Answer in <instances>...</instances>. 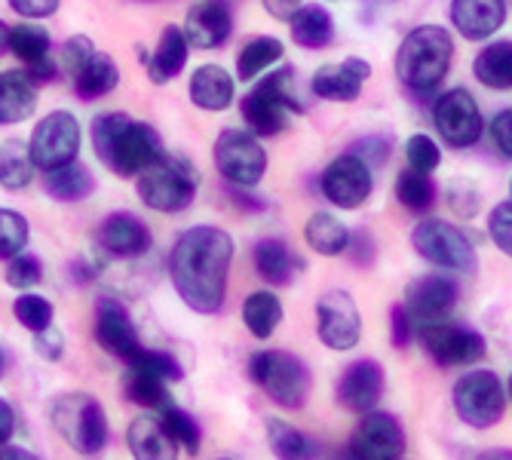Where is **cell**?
Listing matches in <instances>:
<instances>
[{"mask_svg":"<svg viewBox=\"0 0 512 460\" xmlns=\"http://www.w3.org/2000/svg\"><path fill=\"white\" fill-rule=\"evenodd\" d=\"M234 261V240L221 227H191L175 240L169 276L178 298L194 313H218L227 298V273Z\"/></svg>","mask_w":512,"mask_h":460,"instance_id":"obj_1","label":"cell"},{"mask_svg":"<svg viewBox=\"0 0 512 460\" xmlns=\"http://www.w3.org/2000/svg\"><path fill=\"white\" fill-rule=\"evenodd\" d=\"M92 148L120 178H138L154 160L163 157L157 129L142 120H132L123 111H108L92 120Z\"/></svg>","mask_w":512,"mask_h":460,"instance_id":"obj_2","label":"cell"},{"mask_svg":"<svg viewBox=\"0 0 512 460\" xmlns=\"http://www.w3.org/2000/svg\"><path fill=\"white\" fill-rule=\"evenodd\" d=\"M454 59V40L442 25H421L405 34L396 53V74L414 96H433L445 83Z\"/></svg>","mask_w":512,"mask_h":460,"instance_id":"obj_3","label":"cell"},{"mask_svg":"<svg viewBox=\"0 0 512 460\" xmlns=\"http://www.w3.org/2000/svg\"><path fill=\"white\" fill-rule=\"evenodd\" d=\"M197 188H200V172L194 169L191 160L175 154H163L135 178L138 200L163 215L188 209L197 197Z\"/></svg>","mask_w":512,"mask_h":460,"instance_id":"obj_4","label":"cell"},{"mask_svg":"<svg viewBox=\"0 0 512 460\" xmlns=\"http://www.w3.org/2000/svg\"><path fill=\"white\" fill-rule=\"evenodd\" d=\"M240 111H243V120L252 135H261V138L279 135L289 126L292 114L304 111V105L298 102V92H295V71H289V68L270 71L255 89L246 92Z\"/></svg>","mask_w":512,"mask_h":460,"instance_id":"obj_5","label":"cell"},{"mask_svg":"<svg viewBox=\"0 0 512 460\" xmlns=\"http://www.w3.org/2000/svg\"><path fill=\"white\" fill-rule=\"evenodd\" d=\"M252 381L273 399L279 408H301L310 393L307 365L286 350H261L249 359Z\"/></svg>","mask_w":512,"mask_h":460,"instance_id":"obj_6","label":"cell"},{"mask_svg":"<svg viewBox=\"0 0 512 460\" xmlns=\"http://www.w3.org/2000/svg\"><path fill=\"white\" fill-rule=\"evenodd\" d=\"M53 427L77 454H99L108 442V418L102 402L86 393H65L53 402Z\"/></svg>","mask_w":512,"mask_h":460,"instance_id":"obj_7","label":"cell"},{"mask_svg":"<svg viewBox=\"0 0 512 460\" xmlns=\"http://www.w3.org/2000/svg\"><path fill=\"white\" fill-rule=\"evenodd\" d=\"M411 246L424 261L442 267V270H457L470 273L476 267V249L470 237L460 227L442 218H424L411 230Z\"/></svg>","mask_w":512,"mask_h":460,"instance_id":"obj_8","label":"cell"},{"mask_svg":"<svg viewBox=\"0 0 512 460\" xmlns=\"http://www.w3.org/2000/svg\"><path fill=\"white\" fill-rule=\"evenodd\" d=\"M454 408L463 424H470L476 430H488V427L500 424V418H503L506 390L494 372L476 368V372H467L454 384Z\"/></svg>","mask_w":512,"mask_h":460,"instance_id":"obj_9","label":"cell"},{"mask_svg":"<svg viewBox=\"0 0 512 460\" xmlns=\"http://www.w3.org/2000/svg\"><path fill=\"white\" fill-rule=\"evenodd\" d=\"M215 166L230 188H255L267 172V151L252 132L224 129L215 142Z\"/></svg>","mask_w":512,"mask_h":460,"instance_id":"obj_10","label":"cell"},{"mask_svg":"<svg viewBox=\"0 0 512 460\" xmlns=\"http://www.w3.org/2000/svg\"><path fill=\"white\" fill-rule=\"evenodd\" d=\"M80 138H83L80 135V120L71 111L46 114L34 126L31 142H28L34 166L43 169V172H53V169H62V166L74 163L77 154H80Z\"/></svg>","mask_w":512,"mask_h":460,"instance_id":"obj_11","label":"cell"},{"mask_svg":"<svg viewBox=\"0 0 512 460\" xmlns=\"http://www.w3.org/2000/svg\"><path fill=\"white\" fill-rule=\"evenodd\" d=\"M433 123L451 148H473L485 132L479 102L473 99V92L463 86H454L436 99Z\"/></svg>","mask_w":512,"mask_h":460,"instance_id":"obj_12","label":"cell"},{"mask_svg":"<svg viewBox=\"0 0 512 460\" xmlns=\"http://www.w3.org/2000/svg\"><path fill=\"white\" fill-rule=\"evenodd\" d=\"M319 188L325 200L335 203L338 209H359L375 188V178H371V166L359 160L356 154H341L329 166H325Z\"/></svg>","mask_w":512,"mask_h":460,"instance_id":"obj_13","label":"cell"},{"mask_svg":"<svg viewBox=\"0 0 512 460\" xmlns=\"http://www.w3.org/2000/svg\"><path fill=\"white\" fill-rule=\"evenodd\" d=\"M316 322H319V338L329 350H353L362 338V319L359 307L350 292L332 289L325 292L316 304Z\"/></svg>","mask_w":512,"mask_h":460,"instance_id":"obj_14","label":"cell"},{"mask_svg":"<svg viewBox=\"0 0 512 460\" xmlns=\"http://www.w3.org/2000/svg\"><path fill=\"white\" fill-rule=\"evenodd\" d=\"M424 350L439 362V365H473L485 356V341L479 332L457 326V322H433V326L417 329Z\"/></svg>","mask_w":512,"mask_h":460,"instance_id":"obj_15","label":"cell"},{"mask_svg":"<svg viewBox=\"0 0 512 460\" xmlns=\"http://www.w3.org/2000/svg\"><path fill=\"white\" fill-rule=\"evenodd\" d=\"M356 460H399L405 451V430L387 411H368L347 445Z\"/></svg>","mask_w":512,"mask_h":460,"instance_id":"obj_16","label":"cell"},{"mask_svg":"<svg viewBox=\"0 0 512 460\" xmlns=\"http://www.w3.org/2000/svg\"><path fill=\"white\" fill-rule=\"evenodd\" d=\"M457 304V286L448 280V276L430 273L414 280L405 292V310L414 319V329L433 326V322L448 319V313Z\"/></svg>","mask_w":512,"mask_h":460,"instance_id":"obj_17","label":"cell"},{"mask_svg":"<svg viewBox=\"0 0 512 460\" xmlns=\"http://www.w3.org/2000/svg\"><path fill=\"white\" fill-rule=\"evenodd\" d=\"M181 31L194 50H218L234 34V16H230V7L221 4V0H200V4L188 10Z\"/></svg>","mask_w":512,"mask_h":460,"instance_id":"obj_18","label":"cell"},{"mask_svg":"<svg viewBox=\"0 0 512 460\" xmlns=\"http://www.w3.org/2000/svg\"><path fill=\"white\" fill-rule=\"evenodd\" d=\"M371 77V65L359 56H350L335 65H322L313 74V96L325 102H356L365 80Z\"/></svg>","mask_w":512,"mask_h":460,"instance_id":"obj_19","label":"cell"},{"mask_svg":"<svg viewBox=\"0 0 512 460\" xmlns=\"http://www.w3.org/2000/svg\"><path fill=\"white\" fill-rule=\"evenodd\" d=\"M384 393V372L375 359H359L353 362L341 384H338V399L347 411H356V414H368L371 408L378 405Z\"/></svg>","mask_w":512,"mask_h":460,"instance_id":"obj_20","label":"cell"},{"mask_svg":"<svg viewBox=\"0 0 512 460\" xmlns=\"http://www.w3.org/2000/svg\"><path fill=\"white\" fill-rule=\"evenodd\" d=\"M99 246L117 258H138L151 249V230L132 212H114L99 227Z\"/></svg>","mask_w":512,"mask_h":460,"instance_id":"obj_21","label":"cell"},{"mask_svg":"<svg viewBox=\"0 0 512 460\" xmlns=\"http://www.w3.org/2000/svg\"><path fill=\"white\" fill-rule=\"evenodd\" d=\"M10 53L25 65L34 83L56 77V65L50 62V31L46 28L34 22H22L10 28Z\"/></svg>","mask_w":512,"mask_h":460,"instance_id":"obj_22","label":"cell"},{"mask_svg":"<svg viewBox=\"0 0 512 460\" xmlns=\"http://www.w3.org/2000/svg\"><path fill=\"white\" fill-rule=\"evenodd\" d=\"M506 22V0H451V25L467 40H488Z\"/></svg>","mask_w":512,"mask_h":460,"instance_id":"obj_23","label":"cell"},{"mask_svg":"<svg viewBox=\"0 0 512 460\" xmlns=\"http://www.w3.org/2000/svg\"><path fill=\"white\" fill-rule=\"evenodd\" d=\"M96 341L102 344L105 353L117 356V359H132L142 344H138V332L132 326V319L126 316L123 307L117 304H102L96 313Z\"/></svg>","mask_w":512,"mask_h":460,"instance_id":"obj_24","label":"cell"},{"mask_svg":"<svg viewBox=\"0 0 512 460\" xmlns=\"http://www.w3.org/2000/svg\"><path fill=\"white\" fill-rule=\"evenodd\" d=\"M126 445L135 460H175L178 457V442L169 436L160 418L154 414H142L135 418L126 430Z\"/></svg>","mask_w":512,"mask_h":460,"instance_id":"obj_25","label":"cell"},{"mask_svg":"<svg viewBox=\"0 0 512 460\" xmlns=\"http://www.w3.org/2000/svg\"><path fill=\"white\" fill-rule=\"evenodd\" d=\"M37 108V83L28 71L0 74V126L22 123Z\"/></svg>","mask_w":512,"mask_h":460,"instance_id":"obj_26","label":"cell"},{"mask_svg":"<svg viewBox=\"0 0 512 460\" xmlns=\"http://www.w3.org/2000/svg\"><path fill=\"white\" fill-rule=\"evenodd\" d=\"M188 53H191V43H188V37H184V31L175 28V25L163 28L154 56L145 62L148 77H151L154 83H169V80H175V77L184 71V65H188Z\"/></svg>","mask_w":512,"mask_h":460,"instance_id":"obj_27","label":"cell"},{"mask_svg":"<svg viewBox=\"0 0 512 460\" xmlns=\"http://www.w3.org/2000/svg\"><path fill=\"white\" fill-rule=\"evenodd\" d=\"M188 89H191V102L203 111H224L234 102V77L221 65H200Z\"/></svg>","mask_w":512,"mask_h":460,"instance_id":"obj_28","label":"cell"},{"mask_svg":"<svg viewBox=\"0 0 512 460\" xmlns=\"http://www.w3.org/2000/svg\"><path fill=\"white\" fill-rule=\"evenodd\" d=\"M292 40L304 50H325L332 40H335V19L325 7H301L295 16H292Z\"/></svg>","mask_w":512,"mask_h":460,"instance_id":"obj_29","label":"cell"},{"mask_svg":"<svg viewBox=\"0 0 512 460\" xmlns=\"http://www.w3.org/2000/svg\"><path fill=\"white\" fill-rule=\"evenodd\" d=\"M473 74L482 86L494 92L512 89V40L488 43L473 62Z\"/></svg>","mask_w":512,"mask_h":460,"instance_id":"obj_30","label":"cell"},{"mask_svg":"<svg viewBox=\"0 0 512 460\" xmlns=\"http://www.w3.org/2000/svg\"><path fill=\"white\" fill-rule=\"evenodd\" d=\"M252 261H255L258 276L270 286H289L298 267V258L283 240H261L252 252Z\"/></svg>","mask_w":512,"mask_h":460,"instance_id":"obj_31","label":"cell"},{"mask_svg":"<svg viewBox=\"0 0 512 460\" xmlns=\"http://www.w3.org/2000/svg\"><path fill=\"white\" fill-rule=\"evenodd\" d=\"M304 240H307V246H310L313 252L335 258V255H341V252H347V246H350V230H347L335 215H329V212H316V215L307 218Z\"/></svg>","mask_w":512,"mask_h":460,"instance_id":"obj_32","label":"cell"},{"mask_svg":"<svg viewBox=\"0 0 512 460\" xmlns=\"http://www.w3.org/2000/svg\"><path fill=\"white\" fill-rule=\"evenodd\" d=\"M117 83H120V71H117V62L108 53H96L86 62V68L74 77L77 96L86 99V102L108 96V92L117 89Z\"/></svg>","mask_w":512,"mask_h":460,"instance_id":"obj_33","label":"cell"},{"mask_svg":"<svg viewBox=\"0 0 512 460\" xmlns=\"http://www.w3.org/2000/svg\"><path fill=\"white\" fill-rule=\"evenodd\" d=\"M92 188H96V181H92L89 169L77 160L62 169L46 172V194L59 203H80L92 194Z\"/></svg>","mask_w":512,"mask_h":460,"instance_id":"obj_34","label":"cell"},{"mask_svg":"<svg viewBox=\"0 0 512 460\" xmlns=\"http://www.w3.org/2000/svg\"><path fill=\"white\" fill-rule=\"evenodd\" d=\"M267 442L279 460H316L319 457L316 439H310L307 433H301L298 427L279 418L267 421Z\"/></svg>","mask_w":512,"mask_h":460,"instance_id":"obj_35","label":"cell"},{"mask_svg":"<svg viewBox=\"0 0 512 460\" xmlns=\"http://www.w3.org/2000/svg\"><path fill=\"white\" fill-rule=\"evenodd\" d=\"M34 160H31V151L28 145H22L19 138H7L4 145H0V188L7 191H22L31 184L34 178Z\"/></svg>","mask_w":512,"mask_h":460,"instance_id":"obj_36","label":"cell"},{"mask_svg":"<svg viewBox=\"0 0 512 460\" xmlns=\"http://www.w3.org/2000/svg\"><path fill=\"white\" fill-rule=\"evenodd\" d=\"M283 53H286L283 40H276V37H252L240 50V56H237V77L243 83L255 80L258 74H264L270 65H276L279 59H283Z\"/></svg>","mask_w":512,"mask_h":460,"instance_id":"obj_37","label":"cell"},{"mask_svg":"<svg viewBox=\"0 0 512 460\" xmlns=\"http://www.w3.org/2000/svg\"><path fill=\"white\" fill-rule=\"evenodd\" d=\"M243 322L258 341H267L283 322V304L273 292H252L243 304Z\"/></svg>","mask_w":512,"mask_h":460,"instance_id":"obj_38","label":"cell"},{"mask_svg":"<svg viewBox=\"0 0 512 460\" xmlns=\"http://www.w3.org/2000/svg\"><path fill=\"white\" fill-rule=\"evenodd\" d=\"M123 390L129 396V402L135 405H145V408H154V411H163L172 405V396L166 393V381L157 378V375H148L142 368H126L123 375Z\"/></svg>","mask_w":512,"mask_h":460,"instance_id":"obj_39","label":"cell"},{"mask_svg":"<svg viewBox=\"0 0 512 460\" xmlns=\"http://www.w3.org/2000/svg\"><path fill=\"white\" fill-rule=\"evenodd\" d=\"M396 197L408 212H430L436 203V184L424 172L405 169L396 178Z\"/></svg>","mask_w":512,"mask_h":460,"instance_id":"obj_40","label":"cell"},{"mask_svg":"<svg viewBox=\"0 0 512 460\" xmlns=\"http://www.w3.org/2000/svg\"><path fill=\"white\" fill-rule=\"evenodd\" d=\"M53 304L46 301L43 295H31V292H22L16 301H13V316L19 319V326H25L28 332H46L53 329Z\"/></svg>","mask_w":512,"mask_h":460,"instance_id":"obj_41","label":"cell"},{"mask_svg":"<svg viewBox=\"0 0 512 460\" xmlns=\"http://www.w3.org/2000/svg\"><path fill=\"white\" fill-rule=\"evenodd\" d=\"M160 421H163V427L169 430V436H172L181 448H188L191 454L200 451V427H197V421L191 418L188 411H181V408L172 402L169 408L160 411Z\"/></svg>","mask_w":512,"mask_h":460,"instance_id":"obj_42","label":"cell"},{"mask_svg":"<svg viewBox=\"0 0 512 460\" xmlns=\"http://www.w3.org/2000/svg\"><path fill=\"white\" fill-rule=\"evenodd\" d=\"M28 243V221L13 212V209H0V258H16L25 252Z\"/></svg>","mask_w":512,"mask_h":460,"instance_id":"obj_43","label":"cell"},{"mask_svg":"<svg viewBox=\"0 0 512 460\" xmlns=\"http://www.w3.org/2000/svg\"><path fill=\"white\" fill-rule=\"evenodd\" d=\"M405 160H408V169L430 175L433 169H439L442 151H439V145L433 142L430 135L417 132V135H411L408 142H405Z\"/></svg>","mask_w":512,"mask_h":460,"instance_id":"obj_44","label":"cell"},{"mask_svg":"<svg viewBox=\"0 0 512 460\" xmlns=\"http://www.w3.org/2000/svg\"><path fill=\"white\" fill-rule=\"evenodd\" d=\"M129 365L132 368H142V372H148V375L163 378L166 384L169 381H181V365H178V359L169 356V353H163V350H138L129 359Z\"/></svg>","mask_w":512,"mask_h":460,"instance_id":"obj_45","label":"cell"},{"mask_svg":"<svg viewBox=\"0 0 512 460\" xmlns=\"http://www.w3.org/2000/svg\"><path fill=\"white\" fill-rule=\"evenodd\" d=\"M40 280H43V267H40V261L34 255L22 252V255L10 258V264H7V286H13L19 292H28Z\"/></svg>","mask_w":512,"mask_h":460,"instance_id":"obj_46","label":"cell"},{"mask_svg":"<svg viewBox=\"0 0 512 460\" xmlns=\"http://www.w3.org/2000/svg\"><path fill=\"white\" fill-rule=\"evenodd\" d=\"M96 56V46H92V40L86 37V34H74V37H68L65 40V46H62V59H59V65L68 71V77L74 80L83 68H86V62Z\"/></svg>","mask_w":512,"mask_h":460,"instance_id":"obj_47","label":"cell"},{"mask_svg":"<svg viewBox=\"0 0 512 460\" xmlns=\"http://www.w3.org/2000/svg\"><path fill=\"white\" fill-rule=\"evenodd\" d=\"M488 234L494 240V246L512 258V200L500 203L491 209V218H488Z\"/></svg>","mask_w":512,"mask_h":460,"instance_id":"obj_48","label":"cell"},{"mask_svg":"<svg viewBox=\"0 0 512 460\" xmlns=\"http://www.w3.org/2000/svg\"><path fill=\"white\" fill-rule=\"evenodd\" d=\"M350 154H356L368 166H384L387 157L393 154V138H387V135H368V138H362V142H356L350 148Z\"/></svg>","mask_w":512,"mask_h":460,"instance_id":"obj_49","label":"cell"},{"mask_svg":"<svg viewBox=\"0 0 512 460\" xmlns=\"http://www.w3.org/2000/svg\"><path fill=\"white\" fill-rule=\"evenodd\" d=\"M62 0H10V10L22 19H31V22H40V19H50L56 16Z\"/></svg>","mask_w":512,"mask_h":460,"instance_id":"obj_50","label":"cell"},{"mask_svg":"<svg viewBox=\"0 0 512 460\" xmlns=\"http://www.w3.org/2000/svg\"><path fill=\"white\" fill-rule=\"evenodd\" d=\"M491 138L503 157L512 160V108H503L494 120H491Z\"/></svg>","mask_w":512,"mask_h":460,"instance_id":"obj_51","label":"cell"},{"mask_svg":"<svg viewBox=\"0 0 512 460\" xmlns=\"http://www.w3.org/2000/svg\"><path fill=\"white\" fill-rule=\"evenodd\" d=\"M390 329H393V341H396V347H405V344L417 335L414 319L408 316L405 304H396V307H393V313H390Z\"/></svg>","mask_w":512,"mask_h":460,"instance_id":"obj_52","label":"cell"},{"mask_svg":"<svg viewBox=\"0 0 512 460\" xmlns=\"http://www.w3.org/2000/svg\"><path fill=\"white\" fill-rule=\"evenodd\" d=\"M451 206H454V212H460V215H476V209H479V197H476V191L470 188V184H454L451 188Z\"/></svg>","mask_w":512,"mask_h":460,"instance_id":"obj_53","label":"cell"},{"mask_svg":"<svg viewBox=\"0 0 512 460\" xmlns=\"http://www.w3.org/2000/svg\"><path fill=\"white\" fill-rule=\"evenodd\" d=\"M34 350H37L43 359H59V356H62V335H59L56 329L37 332V335H34Z\"/></svg>","mask_w":512,"mask_h":460,"instance_id":"obj_54","label":"cell"},{"mask_svg":"<svg viewBox=\"0 0 512 460\" xmlns=\"http://www.w3.org/2000/svg\"><path fill=\"white\" fill-rule=\"evenodd\" d=\"M347 252H350V258H353L356 264H371V258H375V243H371L368 234H362V230H359V234L350 237Z\"/></svg>","mask_w":512,"mask_h":460,"instance_id":"obj_55","label":"cell"},{"mask_svg":"<svg viewBox=\"0 0 512 460\" xmlns=\"http://www.w3.org/2000/svg\"><path fill=\"white\" fill-rule=\"evenodd\" d=\"M264 4V10L273 16V19H279V22H292V16L304 7L301 0H261Z\"/></svg>","mask_w":512,"mask_h":460,"instance_id":"obj_56","label":"cell"},{"mask_svg":"<svg viewBox=\"0 0 512 460\" xmlns=\"http://www.w3.org/2000/svg\"><path fill=\"white\" fill-rule=\"evenodd\" d=\"M16 430V411L7 399H0V448H7V442L13 439Z\"/></svg>","mask_w":512,"mask_h":460,"instance_id":"obj_57","label":"cell"},{"mask_svg":"<svg viewBox=\"0 0 512 460\" xmlns=\"http://www.w3.org/2000/svg\"><path fill=\"white\" fill-rule=\"evenodd\" d=\"M0 460H40V457L25 448H0Z\"/></svg>","mask_w":512,"mask_h":460,"instance_id":"obj_58","label":"cell"},{"mask_svg":"<svg viewBox=\"0 0 512 460\" xmlns=\"http://www.w3.org/2000/svg\"><path fill=\"white\" fill-rule=\"evenodd\" d=\"M476 460H512V451H506V448H494V451L479 454Z\"/></svg>","mask_w":512,"mask_h":460,"instance_id":"obj_59","label":"cell"},{"mask_svg":"<svg viewBox=\"0 0 512 460\" xmlns=\"http://www.w3.org/2000/svg\"><path fill=\"white\" fill-rule=\"evenodd\" d=\"M10 50V28L0 22V56H4Z\"/></svg>","mask_w":512,"mask_h":460,"instance_id":"obj_60","label":"cell"},{"mask_svg":"<svg viewBox=\"0 0 512 460\" xmlns=\"http://www.w3.org/2000/svg\"><path fill=\"white\" fill-rule=\"evenodd\" d=\"M221 4H227V7H230V4H237V0H221Z\"/></svg>","mask_w":512,"mask_h":460,"instance_id":"obj_61","label":"cell"},{"mask_svg":"<svg viewBox=\"0 0 512 460\" xmlns=\"http://www.w3.org/2000/svg\"><path fill=\"white\" fill-rule=\"evenodd\" d=\"M506 396H512V378H509V390H506Z\"/></svg>","mask_w":512,"mask_h":460,"instance_id":"obj_62","label":"cell"},{"mask_svg":"<svg viewBox=\"0 0 512 460\" xmlns=\"http://www.w3.org/2000/svg\"><path fill=\"white\" fill-rule=\"evenodd\" d=\"M509 191H512V184H509Z\"/></svg>","mask_w":512,"mask_h":460,"instance_id":"obj_63","label":"cell"}]
</instances>
